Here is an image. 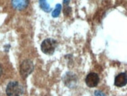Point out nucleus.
I'll return each instance as SVG.
<instances>
[{
    "label": "nucleus",
    "instance_id": "obj_8",
    "mask_svg": "<svg viewBox=\"0 0 127 96\" xmlns=\"http://www.w3.org/2000/svg\"><path fill=\"white\" fill-rule=\"evenodd\" d=\"M61 9H62V5L57 4L56 5V9L52 12V17H58L60 14V12H61Z\"/></svg>",
    "mask_w": 127,
    "mask_h": 96
},
{
    "label": "nucleus",
    "instance_id": "obj_4",
    "mask_svg": "<svg viewBox=\"0 0 127 96\" xmlns=\"http://www.w3.org/2000/svg\"><path fill=\"white\" fill-rule=\"evenodd\" d=\"M99 81H100L99 77L95 73H90L86 77V79H85L87 85L89 88H95L97 86Z\"/></svg>",
    "mask_w": 127,
    "mask_h": 96
},
{
    "label": "nucleus",
    "instance_id": "obj_2",
    "mask_svg": "<svg viewBox=\"0 0 127 96\" xmlns=\"http://www.w3.org/2000/svg\"><path fill=\"white\" fill-rule=\"evenodd\" d=\"M6 95L8 96H20L23 93V88L18 82H10L6 87Z\"/></svg>",
    "mask_w": 127,
    "mask_h": 96
},
{
    "label": "nucleus",
    "instance_id": "obj_9",
    "mask_svg": "<svg viewBox=\"0 0 127 96\" xmlns=\"http://www.w3.org/2000/svg\"><path fill=\"white\" fill-rule=\"evenodd\" d=\"M95 96H106L103 92H101L100 91H96L95 92Z\"/></svg>",
    "mask_w": 127,
    "mask_h": 96
},
{
    "label": "nucleus",
    "instance_id": "obj_1",
    "mask_svg": "<svg viewBox=\"0 0 127 96\" xmlns=\"http://www.w3.org/2000/svg\"><path fill=\"white\" fill-rule=\"evenodd\" d=\"M57 46V42L56 40L52 38H48L44 40L41 43V49L46 55H52L54 53L56 48Z\"/></svg>",
    "mask_w": 127,
    "mask_h": 96
},
{
    "label": "nucleus",
    "instance_id": "obj_10",
    "mask_svg": "<svg viewBox=\"0 0 127 96\" xmlns=\"http://www.w3.org/2000/svg\"><path fill=\"white\" fill-rule=\"evenodd\" d=\"M69 1H70V0H63V2H64V4H65V5H67L69 4Z\"/></svg>",
    "mask_w": 127,
    "mask_h": 96
},
{
    "label": "nucleus",
    "instance_id": "obj_11",
    "mask_svg": "<svg viewBox=\"0 0 127 96\" xmlns=\"http://www.w3.org/2000/svg\"><path fill=\"white\" fill-rule=\"evenodd\" d=\"M2 67L1 66H0V76L2 75Z\"/></svg>",
    "mask_w": 127,
    "mask_h": 96
},
{
    "label": "nucleus",
    "instance_id": "obj_5",
    "mask_svg": "<svg viewBox=\"0 0 127 96\" xmlns=\"http://www.w3.org/2000/svg\"><path fill=\"white\" fill-rule=\"evenodd\" d=\"M127 84V74L126 73H121L115 78V85L117 87H124Z\"/></svg>",
    "mask_w": 127,
    "mask_h": 96
},
{
    "label": "nucleus",
    "instance_id": "obj_3",
    "mask_svg": "<svg viewBox=\"0 0 127 96\" xmlns=\"http://www.w3.org/2000/svg\"><path fill=\"white\" fill-rule=\"evenodd\" d=\"M34 70V64L31 60H24L20 65V74L24 78H26Z\"/></svg>",
    "mask_w": 127,
    "mask_h": 96
},
{
    "label": "nucleus",
    "instance_id": "obj_7",
    "mask_svg": "<svg viewBox=\"0 0 127 96\" xmlns=\"http://www.w3.org/2000/svg\"><path fill=\"white\" fill-rule=\"evenodd\" d=\"M39 2H40V7L41 8L42 10H44L45 12H50L52 10L51 6L49 5V4L46 3L45 0H39Z\"/></svg>",
    "mask_w": 127,
    "mask_h": 96
},
{
    "label": "nucleus",
    "instance_id": "obj_6",
    "mask_svg": "<svg viewBox=\"0 0 127 96\" xmlns=\"http://www.w3.org/2000/svg\"><path fill=\"white\" fill-rule=\"evenodd\" d=\"M29 4V0H12V5L17 10L24 9Z\"/></svg>",
    "mask_w": 127,
    "mask_h": 96
}]
</instances>
